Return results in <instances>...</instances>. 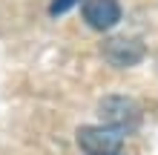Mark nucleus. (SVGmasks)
<instances>
[{
    "label": "nucleus",
    "mask_w": 158,
    "mask_h": 155,
    "mask_svg": "<svg viewBox=\"0 0 158 155\" xmlns=\"http://www.w3.org/2000/svg\"><path fill=\"white\" fill-rule=\"evenodd\" d=\"M75 3H78V0H55V3L49 6V14H52V17H60L63 12H69Z\"/></svg>",
    "instance_id": "39448f33"
},
{
    "label": "nucleus",
    "mask_w": 158,
    "mask_h": 155,
    "mask_svg": "<svg viewBox=\"0 0 158 155\" xmlns=\"http://www.w3.org/2000/svg\"><path fill=\"white\" fill-rule=\"evenodd\" d=\"M98 115L101 121H106L109 126H118L124 132L141 124V106L135 98H127V95H106L98 104Z\"/></svg>",
    "instance_id": "f03ea898"
},
{
    "label": "nucleus",
    "mask_w": 158,
    "mask_h": 155,
    "mask_svg": "<svg viewBox=\"0 0 158 155\" xmlns=\"http://www.w3.org/2000/svg\"><path fill=\"white\" fill-rule=\"evenodd\" d=\"M101 55H104V60L109 66L129 69L147 58V46L138 38H129V35H112V38H106L101 43Z\"/></svg>",
    "instance_id": "f257e3e1"
},
{
    "label": "nucleus",
    "mask_w": 158,
    "mask_h": 155,
    "mask_svg": "<svg viewBox=\"0 0 158 155\" xmlns=\"http://www.w3.org/2000/svg\"><path fill=\"white\" fill-rule=\"evenodd\" d=\"M81 14L86 26H92L95 32H109L121 20V3L118 0H83Z\"/></svg>",
    "instance_id": "20e7f679"
},
{
    "label": "nucleus",
    "mask_w": 158,
    "mask_h": 155,
    "mask_svg": "<svg viewBox=\"0 0 158 155\" xmlns=\"http://www.w3.org/2000/svg\"><path fill=\"white\" fill-rule=\"evenodd\" d=\"M78 147L86 155H118L124 147V129L118 126H81L78 129Z\"/></svg>",
    "instance_id": "7ed1b4c3"
}]
</instances>
